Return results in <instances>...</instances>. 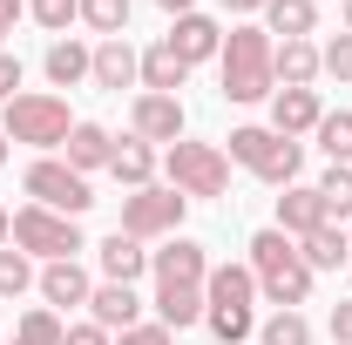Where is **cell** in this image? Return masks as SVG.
Listing matches in <instances>:
<instances>
[{"label":"cell","instance_id":"44dd1931","mask_svg":"<svg viewBox=\"0 0 352 345\" xmlns=\"http://www.w3.org/2000/svg\"><path fill=\"white\" fill-rule=\"evenodd\" d=\"M41 68H47V82H54V88H82L88 75H95V47H82L75 34H61V41H47Z\"/></svg>","mask_w":352,"mask_h":345},{"label":"cell","instance_id":"4316f807","mask_svg":"<svg viewBox=\"0 0 352 345\" xmlns=\"http://www.w3.org/2000/svg\"><path fill=\"white\" fill-rule=\"evenodd\" d=\"M61 332H68V318H61V311H47V304H34V311H21L14 345H61Z\"/></svg>","mask_w":352,"mask_h":345},{"label":"cell","instance_id":"7bdbcfd3","mask_svg":"<svg viewBox=\"0 0 352 345\" xmlns=\"http://www.w3.org/2000/svg\"><path fill=\"white\" fill-rule=\"evenodd\" d=\"M339 14H346V34H352V0H339Z\"/></svg>","mask_w":352,"mask_h":345},{"label":"cell","instance_id":"d4e9b609","mask_svg":"<svg viewBox=\"0 0 352 345\" xmlns=\"http://www.w3.org/2000/svg\"><path fill=\"white\" fill-rule=\"evenodd\" d=\"M271 75H278V88H311L325 75V68H318V41H278Z\"/></svg>","mask_w":352,"mask_h":345},{"label":"cell","instance_id":"8fae6325","mask_svg":"<svg viewBox=\"0 0 352 345\" xmlns=\"http://www.w3.org/2000/svg\"><path fill=\"white\" fill-rule=\"evenodd\" d=\"M149 278L156 285H204L210 278V251L176 230V237H163V251H149Z\"/></svg>","mask_w":352,"mask_h":345},{"label":"cell","instance_id":"cb8c5ba5","mask_svg":"<svg viewBox=\"0 0 352 345\" xmlns=\"http://www.w3.org/2000/svg\"><path fill=\"white\" fill-rule=\"evenodd\" d=\"M264 34L271 41H311L318 34V0H271L264 7Z\"/></svg>","mask_w":352,"mask_h":345},{"label":"cell","instance_id":"4dcf8cb0","mask_svg":"<svg viewBox=\"0 0 352 345\" xmlns=\"http://www.w3.org/2000/svg\"><path fill=\"white\" fill-rule=\"evenodd\" d=\"M258 345H311V318L305 311H271L258 325Z\"/></svg>","mask_w":352,"mask_h":345},{"label":"cell","instance_id":"8992f818","mask_svg":"<svg viewBox=\"0 0 352 345\" xmlns=\"http://www.w3.org/2000/svg\"><path fill=\"white\" fill-rule=\"evenodd\" d=\"M21 190H28V203H41V210H54V216H75V223L95 210V183H88L82 170H68L61 156H34L28 176H21Z\"/></svg>","mask_w":352,"mask_h":345},{"label":"cell","instance_id":"74e56055","mask_svg":"<svg viewBox=\"0 0 352 345\" xmlns=\"http://www.w3.org/2000/svg\"><path fill=\"white\" fill-rule=\"evenodd\" d=\"M325 325H332V339H339V345H352V298L332 304V318H325Z\"/></svg>","mask_w":352,"mask_h":345},{"label":"cell","instance_id":"f1b7e54d","mask_svg":"<svg viewBox=\"0 0 352 345\" xmlns=\"http://www.w3.org/2000/svg\"><path fill=\"white\" fill-rule=\"evenodd\" d=\"M82 27L95 41H116L129 27V0H82Z\"/></svg>","mask_w":352,"mask_h":345},{"label":"cell","instance_id":"d590c367","mask_svg":"<svg viewBox=\"0 0 352 345\" xmlns=\"http://www.w3.org/2000/svg\"><path fill=\"white\" fill-rule=\"evenodd\" d=\"M14 95H21V54H14V47H0V109H7Z\"/></svg>","mask_w":352,"mask_h":345},{"label":"cell","instance_id":"ab89813d","mask_svg":"<svg viewBox=\"0 0 352 345\" xmlns=\"http://www.w3.org/2000/svg\"><path fill=\"white\" fill-rule=\"evenodd\" d=\"M223 14H237V21H251V14H264V7H271V0H217Z\"/></svg>","mask_w":352,"mask_h":345},{"label":"cell","instance_id":"83f0119b","mask_svg":"<svg viewBox=\"0 0 352 345\" xmlns=\"http://www.w3.org/2000/svg\"><path fill=\"white\" fill-rule=\"evenodd\" d=\"M318 149H325V163H352V109H325V122H318Z\"/></svg>","mask_w":352,"mask_h":345},{"label":"cell","instance_id":"1f68e13d","mask_svg":"<svg viewBox=\"0 0 352 345\" xmlns=\"http://www.w3.org/2000/svg\"><path fill=\"white\" fill-rule=\"evenodd\" d=\"M34 278H41V271H34V258H28V251H14V244L0 251V304L21 298V291H34Z\"/></svg>","mask_w":352,"mask_h":345},{"label":"cell","instance_id":"e575fe53","mask_svg":"<svg viewBox=\"0 0 352 345\" xmlns=\"http://www.w3.org/2000/svg\"><path fill=\"white\" fill-rule=\"evenodd\" d=\"M116 345H176V332H170V325H156V318H142V325H129Z\"/></svg>","mask_w":352,"mask_h":345},{"label":"cell","instance_id":"ee69618b","mask_svg":"<svg viewBox=\"0 0 352 345\" xmlns=\"http://www.w3.org/2000/svg\"><path fill=\"white\" fill-rule=\"evenodd\" d=\"M7 149H14V142H7V129H0V163H7Z\"/></svg>","mask_w":352,"mask_h":345},{"label":"cell","instance_id":"5bb4252c","mask_svg":"<svg viewBox=\"0 0 352 345\" xmlns=\"http://www.w3.org/2000/svg\"><path fill=\"white\" fill-rule=\"evenodd\" d=\"M95 88H109V95H122V88H142V54L129 47V34H116V41H95Z\"/></svg>","mask_w":352,"mask_h":345},{"label":"cell","instance_id":"277c9868","mask_svg":"<svg viewBox=\"0 0 352 345\" xmlns=\"http://www.w3.org/2000/svg\"><path fill=\"white\" fill-rule=\"evenodd\" d=\"M163 183H170L176 197H223L230 190V156H223V142H170L163 149Z\"/></svg>","mask_w":352,"mask_h":345},{"label":"cell","instance_id":"52a82bcc","mask_svg":"<svg viewBox=\"0 0 352 345\" xmlns=\"http://www.w3.org/2000/svg\"><path fill=\"white\" fill-rule=\"evenodd\" d=\"M183 216H190V197H176L170 183H149V190H129L122 197V237L135 244H156V237H176L183 230Z\"/></svg>","mask_w":352,"mask_h":345},{"label":"cell","instance_id":"f6af8a7d","mask_svg":"<svg viewBox=\"0 0 352 345\" xmlns=\"http://www.w3.org/2000/svg\"><path fill=\"white\" fill-rule=\"evenodd\" d=\"M346 237H352V223H346Z\"/></svg>","mask_w":352,"mask_h":345},{"label":"cell","instance_id":"7402d4cb","mask_svg":"<svg viewBox=\"0 0 352 345\" xmlns=\"http://www.w3.org/2000/svg\"><path fill=\"white\" fill-rule=\"evenodd\" d=\"M298 258L311 264V278H318V271H346V264H352V237H346V223H318L311 237H298Z\"/></svg>","mask_w":352,"mask_h":345},{"label":"cell","instance_id":"b9f144b4","mask_svg":"<svg viewBox=\"0 0 352 345\" xmlns=\"http://www.w3.org/2000/svg\"><path fill=\"white\" fill-rule=\"evenodd\" d=\"M156 7H163L170 21H176V14H197V0H156Z\"/></svg>","mask_w":352,"mask_h":345},{"label":"cell","instance_id":"f35d334b","mask_svg":"<svg viewBox=\"0 0 352 345\" xmlns=\"http://www.w3.org/2000/svg\"><path fill=\"white\" fill-rule=\"evenodd\" d=\"M21 14H28V0H0V47L14 41V21H21Z\"/></svg>","mask_w":352,"mask_h":345},{"label":"cell","instance_id":"d6a6232c","mask_svg":"<svg viewBox=\"0 0 352 345\" xmlns=\"http://www.w3.org/2000/svg\"><path fill=\"white\" fill-rule=\"evenodd\" d=\"M28 14H34V27H47L54 41L82 21V0H28Z\"/></svg>","mask_w":352,"mask_h":345},{"label":"cell","instance_id":"e0dca14e","mask_svg":"<svg viewBox=\"0 0 352 345\" xmlns=\"http://www.w3.org/2000/svg\"><path fill=\"white\" fill-rule=\"evenodd\" d=\"M318 223H332V216H325V197H318V183H292V190L278 197V230L298 244V237H311Z\"/></svg>","mask_w":352,"mask_h":345},{"label":"cell","instance_id":"5b68a950","mask_svg":"<svg viewBox=\"0 0 352 345\" xmlns=\"http://www.w3.org/2000/svg\"><path fill=\"white\" fill-rule=\"evenodd\" d=\"M0 129H7V142H28V149H61L68 142V129H75V115H68V102L61 95H14L7 109H0Z\"/></svg>","mask_w":352,"mask_h":345},{"label":"cell","instance_id":"d6986e66","mask_svg":"<svg viewBox=\"0 0 352 345\" xmlns=\"http://www.w3.org/2000/svg\"><path fill=\"white\" fill-rule=\"evenodd\" d=\"M109 156H116V135L102 129V122H75L68 142H61V163H68V170H82V176L109 170Z\"/></svg>","mask_w":352,"mask_h":345},{"label":"cell","instance_id":"9c48e42d","mask_svg":"<svg viewBox=\"0 0 352 345\" xmlns=\"http://www.w3.org/2000/svg\"><path fill=\"white\" fill-rule=\"evenodd\" d=\"M129 135H142L149 149H170V142H183L190 135V115H183V95H135L129 102Z\"/></svg>","mask_w":352,"mask_h":345},{"label":"cell","instance_id":"ba28073f","mask_svg":"<svg viewBox=\"0 0 352 345\" xmlns=\"http://www.w3.org/2000/svg\"><path fill=\"white\" fill-rule=\"evenodd\" d=\"M14 251L54 264V258H82L88 244H82V223H75V216H54V210H41V203H21V210H14Z\"/></svg>","mask_w":352,"mask_h":345},{"label":"cell","instance_id":"f546056e","mask_svg":"<svg viewBox=\"0 0 352 345\" xmlns=\"http://www.w3.org/2000/svg\"><path fill=\"white\" fill-rule=\"evenodd\" d=\"M318 197H325V216L332 223H352V163H332L318 176Z\"/></svg>","mask_w":352,"mask_h":345},{"label":"cell","instance_id":"484cf974","mask_svg":"<svg viewBox=\"0 0 352 345\" xmlns=\"http://www.w3.org/2000/svg\"><path fill=\"white\" fill-rule=\"evenodd\" d=\"M183 82H190V68L176 61V47H170V41L142 47V88H149V95H183Z\"/></svg>","mask_w":352,"mask_h":345},{"label":"cell","instance_id":"4fadbf2b","mask_svg":"<svg viewBox=\"0 0 352 345\" xmlns=\"http://www.w3.org/2000/svg\"><path fill=\"white\" fill-rule=\"evenodd\" d=\"M142 304H149V298H142L135 285H109V278H102V285H95V298H88V318H95L109 339H122L129 325H142Z\"/></svg>","mask_w":352,"mask_h":345},{"label":"cell","instance_id":"836d02e7","mask_svg":"<svg viewBox=\"0 0 352 345\" xmlns=\"http://www.w3.org/2000/svg\"><path fill=\"white\" fill-rule=\"evenodd\" d=\"M318 68H325L332 82H352V34H332V41L318 47Z\"/></svg>","mask_w":352,"mask_h":345},{"label":"cell","instance_id":"60d3db41","mask_svg":"<svg viewBox=\"0 0 352 345\" xmlns=\"http://www.w3.org/2000/svg\"><path fill=\"white\" fill-rule=\"evenodd\" d=\"M7 244H14V210L0 203V251H7Z\"/></svg>","mask_w":352,"mask_h":345},{"label":"cell","instance_id":"ac0fdd59","mask_svg":"<svg viewBox=\"0 0 352 345\" xmlns=\"http://www.w3.org/2000/svg\"><path fill=\"white\" fill-rule=\"evenodd\" d=\"M95 264H102L109 285H135V278H149V251H142L135 237H122V230H109V237L95 244Z\"/></svg>","mask_w":352,"mask_h":345},{"label":"cell","instance_id":"6da1fadb","mask_svg":"<svg viewBox=\"0 0 352 345\" xmlns=\"http://www.w3.org/2000/svg\"><path fill=\"white\" fill-rule=\"evenodd\" d=\"M271 54H278V41L264 34L258 21H237V27H223V54H217L223 102H271V95H278Z\"/></svg>","mask_w":352,"mask_h":345},{"label":"cell","instance_id":"30bf717a","mask_svg":"<svg viewBox=\"0 0 352 345\" xmlns=\"http://www.w3.org/2000/svg\"><path fill=\"white\" fill-rule=\"evenodd\" d=\"M34 291H41L47 311H75V304L88 311V298H95V278H88V264H82V258H54V264H41Z\"/></svg>","mask_w":352,"mask_h":345},{"label":"cell","instance_id":"7a4b0ae2","mask_svg":"<svg viewBox=\"0 0 352 345\" xmlns=\"http://www.w3.org/2000/svg\"><path fill=\"white\" fill-rule=\"evenodd\" d=\"M251 278H258V298L264 304H278V311H298V304L311 298V264L298 258V244L271 223V230H258L251 237Z\"/></svg>","mask_w":352,"mask_h":345},{"label":"cell","instance_id":"bcb514c9","mask_svg":"<svg viewBox=\"0 0 352 345\" xmlns=\"http://www.w3.org/2000/svg\"><path fill=\"white\" fill-rule=\"evenodd\" d=\"M346 271H352V264H346Z\"/></svg>","mask_w":352,"mask_h":345},{"label":"cell","instance_id":"9a60e30c","mask_svg":"<svg viewBox=\"0 0 352 345\" xmlns=\"http://www.w3.org/2000/svg\"><path fill=\"white\" fill-rule=\"evenodd\" d=\"M318 122H325L318 88H278V95H271V129H278V135H292V142H298V135H311Z\"/></svg>","mask_w":352,"mask_h":345},{"label":"cell","instance_id":"7c38bea8","mask_svg":"<svg viewBox=\"0 0 352 345\" xmlns=\"http://www.w3.org/2000/svg\"><path fill=\"white\" fill-rule=\"evenodd\" d=\"M163 41L176 47V61H183V68H204V61H217V54H223V21H210L204 7H197V14H176Z\"/></svg>","mask_w":352,"mask_h":345},{"label":"cell","instance_id":"3957f363","mask_svg":"<svg viewBox=\"0 0 352 345\" xmlns=\"http://www.w3.org/2000/svg\"><path fill=\"white\" fill-rule=\"evenodd\" d=\"M223 156H230L237 170H251L258 183H271V190H292V183H298V170H305V142L278 135L271 122H244V129H230Z\"/></svg>","mask_w":352,"mask_h":345},{"label":"cell","instance_id":"2e32d148","mask_svg":"<svg viewBox=\"0 0 352 345\" xmlns=\"http://www.w3.org/2000/svg\"><path fill=\"white\" fill-rule=\"evenodd\" d=\"M204 304L258 311V278H251V264H210V278H204Z\"/></svg>","mask_w":352,"mask_h":345},{"label":"cell","instance_id":"8d00e7d4","mask_svg":"<svg viewBox=\"0 0 352 345\" xmlns=\"http://www.w3.org/2000/svg\"><path fill=\"white\" fill-rule=\"evenodd\" d=\"M61 345H116V339H109L95 318H82V325H68V332H61Z\"/></svg>","mask_w":352,"mask_h":345},{"label":"cell","instance_id":"603a6c76","mask_svg":"<svg viewBox=\"0 0 352 345\" xmlns=\"http://www.w3.org/2000/svg\"><path fill=\"white\" fill-rule=\"evenodd\" d=\"M156 325H170V332H190V325H204V285H156Z\"/></svg>","mask_w":352,"mask_h":345},{"label":"cell","instance_id":"ffe728a7","mask_svg":"<svg viewBox=\"0 0 352 345\" xmlns=\"http://www.w3.org/2000/svg\"><path fill=\"white\" fill-rule=\"evenodd\" d=\"M156 170H163V156H156L142 135H122V142H116V156H109V176H116L122 190H149Z\"/></svg>","mask_w":352,"mask_h":345}]
</instances>
